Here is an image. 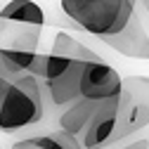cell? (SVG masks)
Instances as JSON below:
<instances>
[{
	"label": "cell",
	"instance_id": "7c38bea8",
	"mask_svg": "<svg viewBox=\"0 0 149 149\" xmlns=\"http://www.w3.org/2000/svg\"><path fill=\"white\" fill-rule=\"evenodd\" d=\"M12 149H62L50 135H33V137H24L17 140L12 144Z\"/></svg>",
	"mask_w": 149,
	"mask_h": 149
},
{
	"label": "cell",
	"instance_id": "6da1fadb",
	"mask_svg": "<svg viewBox=\"0 0 149 149\" xmlns=\"http://www.w3.org/2000/svg\"><path fill=\"white\" fill-rule=\"evenodd\" d=\"M50 111L45 81L33 73H14L0 90V133H17L40 123Z\"/></svg>",
	"mask_w": 149,
	"mask_h": 149
},
{
	"label": "cell",
	"instance_id": "2e32d148",
	"mask_svg": "<svg viewBox=\"0 0 149 149\" xmlns=\"http://www.w3.org/2000/svg\"><path fill=\"white\" fill-rule=\"evenodd\" d=\"M140 5H142V10H144L147 17H149V0H140Z\"/></svg>",
	"mask_w": 149,
	"mask_h": 149
},
{
	"label": "cell",
	"instance_id": "5bb4252c",
	"mask_svg": "<svg viewBox=\"0 0 149 149\" xmlns=\"http://www.w3.org/2000/svg\"><path fill=\"white\" fill-rule=\"evenodd\" d=\"M14 73H24V71H14L7 62H5V57H3V52H0V90L5 88V83L14 76Z\"/></svg>",
	"mask_w": 149,
	"mask_h": 149
},
{
	"label": "cell",
	"instance_id": "30bf717a",
	"mask_svg": "<svg viewBox=\"0 0 149 149\" xmlns=\"http://www.w3.org/2000/svg\"><path fill=\"white\" fill-rule=\"evenodd\" d=\"M0 19L19 22V24H31V26H45V12L38 3L33 0H10L0 7Z\"/></svg>",
	"mask_w": 149,
	"mask_h": 149
},
{
	"label": "cell",
	"instance_id": "9a60e30c",
	"mask_svg": "<svg viewBox=\"0 0 149 149\" xmlns=\"http://www.w3.org/2000/svg\"><path fill=\"white\" fill-rule=\"evenodd\" d=\"M121 149H149V140H137V142H130Z\"/></svg>",
	"mask_w": 149,
	"mask_h": 149
},
{
	"label": "cell",
	"instance_id": "277c9868",
	"mask_svg": "<svg viewBox=\"0 0 149 149\" xmlns=\"http://www.w3.org/2000/svg\"><path fill=\"white\" fill-rule=\"evenodd\" d=\"M92 62H81V59H71L57 76H52L45 81V92H47V104L50 109L62 111L71 102H76L81 97V88H83V76Z\"/></svg>",
	"mask_w": 149,
	"mask_h": 149
},
{
	"label": "cell",
	"instance_id": "52a82bcc",
	"mask_svg": "<svg viewBox=\"0 0 149 149\" xmlns=\"http://www.w3.org/2000/svg\"><path fill=\"white\" fill-rule=\"evenodd\" d=\"M116 123H118V97L102 102L97 107V111L92 114L88 128L81 135L83 149H104L109 144H114Z\"/></svg>",
	"mask_w": 149,
	"mask_h": 149
},
{
	"label": "cell",
	"instance_id": "7a4b0ae2",
	"mask_svg": "<svg viewBox=\"0 0 149 149\" xmlns=\"http://www.w3.org/2000/svg\"><path fill=\"white\" fill-rule=\"evenodd\" d=\"M137 10V0H62V12L90 36H114Z\"/></svg>",
	"mask_w": 149,
	"mask_h": 149
},
{
	"label": "cell",
	"instance_id": "3957f363",
	"mask_svg": "<svg viewBox=\"0 0 149 149\" xmlns=\"http://www.w3.org/2000/svg\"><path fill=\"white\" fill-rule=\"evenodd\" d=\"M149 125V76H125L118 97V123L114 142Z\"/></svg>",
	"mask_w": 149,
	"mask_h": 149
},
{
	"label": "cell",
	"instance_id": "8fae6325",
	"mask_svg": "<svg viewBox=\"0 0 149 149\" xmlns=\"http://www.w3.org/2000/svg\"><path fill=\"white\" fill-rule=\"evenodd\" d=\"M50 54H54V57H64V59H81V62H102V57L97 52H92L85 43L76 40L66 31H57V33H54Z\"/></svg>",
	"mask_w": 149,
	"mask_h": 149
},
{
	"label": "cell",
	"instance_id": "4fadbf2b",
	"mask_svg": "<svg viewBox=\"0 0 149 149\" xmlns=\"http://www.w3.org/2000/svg\"><path fill=\"white\" fill-rule=\"evenodd\" d=\"M50 137L57 142L62 149H83V144H81V137H76V135H71L69 130H62V128H57V130H52L50 133Z\"/></svg>",
	"mask_w": 149,
	"mask_h": 149
},
{
	"label": "cell",
	"instance_id": "9c48e42d",
	"mask_svg": "<svg viewBox=\"0 0 149 149\" xmlns=\"http://www.w3.org/2000/svg\"><path fill=\"white\" fill-rule=\"evenodd\" d=\"M97 102H90L85 97H78L76 102H71L69 107H64L62 111H57V128L62 130H69L71 135L81 137L83 130L88 128L92 114L97 111Z\"/></svg>",
	"mask_w": 149,
	"mask_h": 149
},
{
	"label": "cell",
	"instance_id": "8992f818",
	"mask_svg": "<svg viewBox=\"0 0 149 149\" xmlns=\"http://www.w3.org/2000/svg\"><path fill=\"white\" fill-rule=\"evenodd\" d=\"M104 45H109L111 50H116L123 57H130V59H149V33L144 29V22H142V14L135 10L133 17L128 19V24L114 33V36H104L100 38Z\"/></svg>",
	"mask_w": 149,
	"mask_h": 149
},
{
	"label": "cell",
	"instance_id": "5b68a950",
	"mask_svg": "<svg viewBox=\"0 0 149 149\" xmlns=\"http://www.w3.org/2000/svg\"><path fill=\"white\" fill-rule=\"evenodd\" d=\"M121 83H123V76H118V71L114 66H109L104 59L92 62L83 76L81 97L97 102V104L116 100V97H121Z\"/></svg>",
	"mask_w": 149,
	"mask_h": 149
},
{
	"label": "cell",
	"instance_id": "ba28073f",
	"mask_svg": "<svg viewBox=\"0 0 149 149\" xmlns=\"http://www.w3.org/2000/svg\"><path fill=\"white\" fill-rule=\"evenodd\" d=\"M40 36H43V29H40V26L0 19V50L38 52V47H40Z\"/></svg>",
	"mask_w": 149,
	"mask_h": 149
}]
</instances>
